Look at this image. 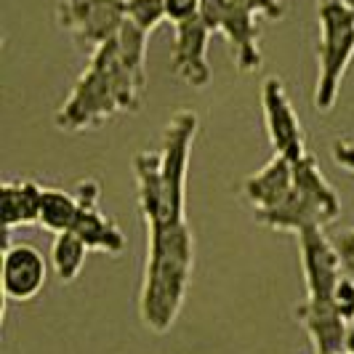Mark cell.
Here are the masks:
<instances>
[{"label": "cell", "instance_id": "cell-1", "mask_svg": "<svg viewBox=\"0 0 354 354\" xmlns=\"http://www.w3.org/2000/svg\"><path fill=\"white\" fill-rule=\"evenodd\" d=\"M197 131L200 115L195 109H176L162 131L158 149L136 152L133 176L144 227L187 221V181Z\"/></svg>", "mask_w": 354, "mask_h": 354}, {"label": "cell", "instance_id": "cell-2", "mask_svg": "<svg viewBox=\"0 0 354 354\" xmlns=\"http://www.w3.org/2000/svg\"><path fill=\"white\" fill-rule=\"evenodd\" d=\"M147 91V72L125 62L115 40L88 56V64L53 112V125L64 133H83L109 123L123 112H139Z\"/></svg>", "mask_w": 354, "mask_h": 354}, {"label": "cell", "instance_id": "cell-3", "mask_svg": "<svg viewBox=\"0 0 354 354\" xmlns=\"http://www.w3.org/2000/svg\"><path fill=\"white\" fill-rule=\"evenodd\" d=\"M195 272V234L189 221L147 227L139 317L142 325L162 336L176 325Z\"/></svg>", "mask_w": 354, "mask_h": 354}, {"label": "cell", "instance_id": "cell-4", "mask_svg": "<svg viewBox=\"0 0 354 354\" xmlns=\"http://www.w3.org/2000/svg\"><path fill=\"white\" fill-rule=\"evenodd\" d=\"M341 218V197L319 171L309 152L293 162V192L280 208L259 216V221L274 232L301 234L312 227H328Z\"/></svg>", "mask_w": 354, "mask_h": 354}, {"label": "cell", "instance_id": "cell-5", "mask_svg": "<svg viewBox=\"0 0 354 354\" xmlns=\"http://www.w3.org/2000/svg\"><path fill=\"white\" fill-rule=\"evenodd\" d=\"M317 80L312 91V106L317 112H333L341 96V83L354 62V8L349 6H317Z\"/></svg>", "mask_w": 354, "mask_h": 354}, {"label": "cell", "instance_id": "cell-6", "mask_svg": "<svg viewBox=\"0 0 354 354\" xmlns=\"http://www.w3.org/2000/svg\"><path fill=\"white\" fill-rule=\"evenodd\" d=\"M56 24L77 51L91 56L123 30L125 0H56Z\"/></svg>", "mask_w": 354, "mask_h": 354}, {"label": "cell", "instance_id": "cell-7", "mask_svg": "<svg viewBox=\"0 0 354 354\" xmlns=\"http://www.w3.org/2000/svg\"><path fill=\"white\" fill-rule=\"evenodd\" d=\"M200 19L211 27L213 35H221L230 43L232 62L243 75L259 72L264 67L261 30L256 14L237 6L234 0H203Z\"/></svg>", "mask_w": 354, "mask_h": 354}, {"label": "cell", "instance_id": "cell-8", "mask_svg": "<svg viewBox=\"0 0 354 354\" xmlns=\"http://www.w3.org/2000/svg\"><path fill=\"white\" fill-rule=\"evenodd\" d=\"M261 109H264V128L274 155H283L290 162L301 160L306 155L304 144V125L299 120V112L288 96L285 83L274 75L266 77L261 86Z\"/></svg>", "mask_w": 354, "mask_h": 354}, {"label": "cell", "instance_id": "cell-9", "mask_svg": "<svg viewBox=\"0 0 354 354\" xmlns=\"http://www.w3.org/2000/svg\"><path fill=\"white\" fill-rule=\"evenodd\" d=\"M299 240V259H301L304 285L306 299L315 301H330L338 280L346 274L344 261L336 248V240L325 234V227H312L296 234Z\"/></svg>", "mask_w": 354, "mask_h": 354}, {"label": "cell", "instance_id": "cell-10", "mask_svg": "<svg viewBox=\"0 0 354 354\" xmlns=\"http://www.w3.org/2000/svg\"><path fill=\"white\" fill-rule=\"evenodd\" d=\"M75 195L80 200V213L75 230L88 250H99L106 256H120L125 250V234L115 218L102 211V181L99 178H80L75 184Z\"/></svg>", "mask_w": 354, "mask_h": 354}, {"label": "cell", "instance_id": "cell-11", "mask_svg": "<svg viewBox=\"0 0 354 354\" xmlns=\"http://www.w3.org/2000/svg\"><path fill=\"white\" fill-rule=\"evenodd\" d=\"M211 27L200 19V14L187 21L174 24V56H171V72L189 88H205L211 83V62H208V46H211Z\"/></svg>", "mask_w": 354, "mask_h": 354}, {"label": "cell", "instance_id": "cell-12", "mask_svg": "<svg viewBox=\"0 0 354 354\" xmlns=\"http://www.w3.org/2000/svg\"><path fill=\"white\" fill-rule=\"evenodd\" d=\"M48 280V264L43 253L30 243H6L3 266H0V288L3 301H32Z\"/></svg>", "mask_w": 354, "mask_h": 354}, {"label": "cell", "instance_id": "cell-13", "mask_svg": "<svg viewBox=\"0 0 354 354\" xmlns=\"http://www.w3.org/2000/svg\"><path fill=\"white\" fill-rule=\"evenodd\" d=\"M293 317L304 328L315 354H346L349 319L338 312L333 301L304 299L296 304Z\"/></svg>", "mask_w": 354, "mask_h": 354}, {"label": "cell", "instance_id": "cell-14", "mask_svg": "<svg viewBox=\"0 0 354 354\" xmlns=\"http://www.w3.org/2000/svg\"><path fill=\"white\" fill-rule=\"evenodd\" d=\"M243 197L248 203L256 218L280 208L288 195L293 192V162L283 155H272L264 168L243 178Z\"/></svg>", "mask_w": 354, "mask_h": 354}, {"label": "cell", "instance_id": "cell-15", "mask_svg": "<svg viewBox=\"0 0 354 354\" xmlns=\"http://www.w3.org/2000/svg\"><path fill=\"white\" fill-rule=\"evenodd\" d=\"M46 187L35 178H8L0 187V218L3 230L11 234L14 230L35 227L40 221V205H43Z\"/></svg>", "mask_w": 354, "mask_h": 354}, {"label": "cell", "instance_id": "cell-16", "mask_svg": "<svg viewBox=\"0 0 354 354\" xmlns=\"http://www.w3.org/2000/svg\"><path fill=\"white\" fill-rule=\"evenodd\" d=\"M80 213V200L75 195V189H59V187H46L43 192V205H40V221L37 227L51 234L75 230Z\"/></svg>", "mask_w": 354, "mask_h": 354}, {"label": "cell", "instance_id": "cell-17", "mask_svg": "<svg viewBox=\"0 0 354 354\" xmlns=\"http://www.w3.org/2000/svg\"><path fill=\"white\" fill-rule=\"evenodd\" d=\"M88 245L83 243V237L77 232H62L53 234L51 245V269L59 283H72L80 277L86 259H88Z\"/></svg>", "mask_w": 354, "mask_h": 354}, {"label": "cell", "instance_id": "cell-18", "mask_svg": "<svg viewBox=\"0 0 354 354\" xmlns=\"http://www.w3.org/2000/svg\"><path fill=\"white\" fill-rule=\"evenodd\" d=\"M125 19L142 32L152 35L162 21H168L165 0H125Z\"/></svg>", "mask_w": 354, "mask_h": 354}, {"label": "cell", "instance_id": "cell-19", "mask_svg": "<svg viewBox=\"0 0 354 354\" xmlns=\"http://www.w3.org/2000/svg\"><path fill=\"white\" fill-rule=\"evenodd\" d=\"M330 301H333V306H336L344 317L352 322L354 319V277L352 274H344V277L338 280Z\"/></svg>", "mask_w": 354, "mask_h": 354}, {"label": "cell", "instance_id": "cell-20", "mask_svg": "<svg viewBox=\"0 0 354 354\" xmlns=\"http://www.w3.org/2000/svg\"><path fill=\"white\" fill-rule=\"evenodd\" d=\"M234 3L248 8L256 17L269 19V21H280V19H285V11H288L283 0H234Z\"/></svg>", "mask_w": 354, "mask_h": 354}, {"label": "cell", "instance_id": "cell-21", "mask_svg": "<svg viewBox=\"0 0 354 354\" xmlns=\"http://www.w3.org/2000/svg\"><path fill=\"white\" fill-rule=\"evenodd\" d=\"M200 6L203 0H165V8H168V21L178 24V21H187L200 14Z\"/></svg>", "mask_w": 354, "mask_h": 354}, {"label": "cell", "instance_id": "cell-22", "mask_svg": "<svg viewBox=\"0 0 354 354\" xmlns=\"http://www.w3.org/2000/svg\"><path fill=\"white\" fill-rule=\"evenodd\" d=\"M330 158L338 168L354 174V142H346V139H336L330 144Z\"/></svg>", "mask_w": 354, "mask_h": 354}, {"label": "cell", "instance_id": "cell-23", "mask_svg": "<svg viewBox=\"0 0 354 354\" xmlns=\"http://www.w3.org/2000/svg\"><path fill=\"white\" fill-rule=\"evenodd\" d=\"M346 354H354V319L349 322V336H346Z\"/></svg>", "mask_w": 354, "mask_h": 354}, {"label": "cell", "instance_id": "cell-24", "mask_svg": "<svg viewBox=\"0 0 354 354\" xmlns=\"http://www.w3.org/2000/svg\"><path fill=\"white\" fill-rule=\"evenodd\" d=\"M330 3H338V6H349V8H354V0H317V6H330Z\"/></svg>", "mask_w": 354, "mask_h": 354}]
</instances>
